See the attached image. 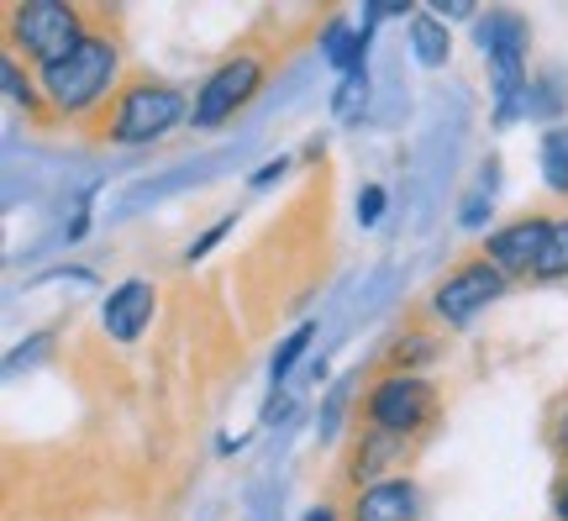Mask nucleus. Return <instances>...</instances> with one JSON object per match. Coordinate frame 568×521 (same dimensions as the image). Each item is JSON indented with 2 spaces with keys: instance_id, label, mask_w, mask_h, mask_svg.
Returning <instances> with one entry per match:
<instances>
[{
  "instance_id": "nucleus-25",
  "label": "nucleus",
  "mask_w": 568,
  "mask_h": 521,
  "mask_svg": "<svg viewBox=\"0 0 568 521\" xmlns=\"http://www.w3.org/2000/svg\"><path fill=\"white\" fill-rule=\"evenodd\" d=\"M552 517L558 521H568V469L552 480Z\"/></svg>"
},
{
  "instance_id": "nucleus-7",
  "label": "nucleus",
  "mask_w": 568,
  "mask_h": 521,
  "mask_svg": "<svg viewBox=\"0 0 568 521\" xmlns=\"http://www.w3.org/2000/svg\"><path fill=\"white\" fill-rule=\"evenodd\" d=\"M506 274L489 259H468L464 269H453L437 290H432V317L443 327H468L474 317H485L489 305L506 295Z\"/></svg>"
},
{
  "instance_id": "nucleus-8",
  "label": "nucleus",
  "mask_w": 568,
  "mask_h": 521,
  "mask_svg": "<svg viewBox=\"0 0 568 521\" xmlns=\"http://www.w3.org/2000/svg\"><path fill=\"white\" fill-rule=\"evenodd\" d=\"M548 238H552V217H516L485 238V259L495 263L506 280H531L537 263H542Z\"/></svg>"
},
{
  "instance_id": "nucleus-17",
  "label": "nucleus",
  "mask_w": 568,
  "mask_h": 521,
  "mask_svg": "<svg viewBox=\"0 0 568 521\" xmlns=\"http://www.w3.org/2000/svg\"><path fill=\"white\" fill-rule=\"evenodd\" d=\"M332 111H337V121H364V111H368V69H358V74H347V80L337 84Z\"/></svg>"
},
{
  "instance_id": "nucleus-5",
  "label": "nucleus",
  "mask_w": 568,
  "mask_h": 521,
  "mask_svg": "<svg viewBox=\"0 0 568 521\" xmlns=\"http://www.w3.org/2000/svg\"><path fill=\"white\" fill-rule=\"evenodd\" d=\"M437 421V390L422 374H379L364 395V427L395 432V438H416Z\"/></svg>"
},
{
  "instance_id": "nucleus-10",
  "label": "nucleus",
  "mask_w": 568,
  "mask_h": 521,
  "mask_svg": "<svg viewBox=\"0 0 568 521\" xmlns=\"http://www.w3.org/2000/svg\"><path fill=\"white\" fill-rule=\"evenodd\" d=\"M347 517L353 521H422V490H416V480H406V474L379 480L353 495Z\"/></svg>"
},
{
  "instance_id": "nucleus-20",
  "label": "nucleus",
  "mask_w": 568,
  "mask_h": 521,
  "mask_svg": "<svg viewBox=\"0 0 568 521\" xmlns=\"http://www.w3.org/2000/svg\"><path fill=\"white\" fill-rule=\"evenodd\" d=\"M0 80H6V90H11V101L27 106L32 117H48V101H42V90L27 74H21V63L17 59H6V69H0Z\"/></svg>"
},
{
  "instance_id": "nucleus-18",
  "label": "nucleus",
  "mask_w": 568,
  "mask_h": 521,
  "mask_svg": "<svg viewBox=\"0 0 568 521\" xmlns=\"http://www.w3.org/2000/svg\"><path fill=\"white\" fill-rule=\"evenodd\" d=\"M311 338H316V327L305 321V327H295V332H290V338L280 342V353H274V363H268V380H274V390H280V384L290 380V369L301 363V353L311 348Z\"/></svg>"
},
{
  "instance_id": "nucleus-24",
  "label": "nucleus",
  "mask_w": 568,
  "mask_h": 521,
  "mask_svg": "<svg viewBox=\"0 0 568 521\" xmlns=\"http://www.w3.org/2000/svg\"><path fill=\"white\" fill-rule=\"evenodd\" d=\"M290 174V159H268L258 174H253V190H264V184H274V180H284Z\"/></svg>"
},
{
  "instance_id": "nucleus-22",
  "label": "nucleus",
  "mask_w": 568,
  "mask_h": 521,
  "mask_svg": "<svg viewBox=\"0 0 568 521\" xmlns=\"http://www.w3.org/2000/svg\"><path fill=\"white\" fill-rule=\"evenodd\" d=\"M548 442H552V453L568 463V401L552 411V421H548Z\"/></svg>"
},
{
  "instance_id": "nucleus-1",
  "label": "nucleus",
  "mask_w": 568,
  "mask_h": 521,
  "mask_svg": "<svg viewBox=\"0 0 568 521\" xmlns=\"http://www.w3.org/2000/svg\"><path fill=\"white\" fill-rule=\"evenodd\" d=\"M116 90H122V42H116V32H105L101 21H90V32L69 59L42 69V101L63 121L74 117L90 127L111 106Z\"/></svg>"
},
{
  "instance_id": "nucleus-9",
  "label": "nucleus",
  "mask_w": 568,
  "mask_h": 521,
  "mask_svg": "<svg viewBox=\"0 0 568 521\" xmlns=\"http://www.w3.org/2000/svg\"><path fill=\"white\" fill-rule=\"evenodd\" d=\"M406 459H410V438H395V432H379V427H358L353 453H347V480L368 490L379 480H395L389 469H406Z\"/></svg>"
},
{
  "instance_id": "nucleus-13",
  "label": "nucleus",
  "mask_w": 568,
  "mask_h": 521,
  "mask_svg": "<svg viewBox=\"0 0 568 521\" xmlns=\"http://www.w3.org/2000/svg\"><path fill=\"white\" fill-rule=\"evenodd\" d=\"M495 190H500V159H485L479 174H474V184H468L464 206H458V221H464V227H485L489 206H495Z\"/></svg>"
},
{
  "instance_id": "nucleus-15",
  "label": "nucleus",
  "mask_w": 568,
  "mask_h": 521,
  "mask_svg": "<svg viewBox=\"0 0 568 521\" xmlns=\"http://www.w3.org/2000/svg\"><path fill=\"white\" fill-rule=\"evenodd\" d=\"M564 106H568L564 69H537V74H531V90H527V117H558Z\"/></svg>"
},
{
  "instance_id": "nucleus-11",
  "label": "nucleus",
  "mask_w": 568,
  "mask_h": 521,
  "mask_svg": "<svg viewBox=\"0 0 568 521\" xmlns=\"http://www.w3.org/2000/svg\"><path fill=\"white\" fill-rule=\"evenodd\" d=\"M153 305H159V290H153L148 280L116 284V290L105 295V311H101L105 332H111L116 342H138L142 332H148V321H153Z\"/></svg>"
},
{
  "instance_id": "nucleus-19",
  "label": "nucleus",
  "mask_w": 568,
  "mask_h": 521,
  "mask_svg": "<svg viewBox=\"0 0 568 521\" xmlns=\"http://www.w3.org/2000/svg\"><path fill=\"white\" fill-rule=\"evenodd\" d=\"M531 280H568V221H552V238L542 248V263Z\"/></svg>"
},
{
  "instance_id": "nucleus-4",
  "label": "nucleus",
  "mask_w": 568,
  "mask_h": 521,
  "mask_svg": "<svg viewBox=\"0 0 568 521\" xmlns=\"http://www.w3.org/2000/svg\"><path fill=\"white\" fill-rule=\"evenodd\" d=\"M84 32H90V17L74 6H59V0H27V6L6 11V42L38 69L63 63L80 48Z\"/></svg>"
},
{
  "instance_id": "nucleus-2",
  "label": "nucleus",
  "mask_w": 568,
  "mask_h": 521,
  "mask_svg": "<svg viewBox=\"0 0 568 521\" xmlns=\"http://www.w3.org/2000/svg\"><path fill=\"white\" fill-rule=\"evenodd\" d=\"M195 106L184 101L180 84L159 80V74H126L122 90L111 96L101 117L90 121V132L101 142H122V148H142V142L169 138Z\"/></svg>"
},
{
  "instance_id": "nucleus-21",
  "label": "nucleus",
  "mask_w": 568,
  "mask_h": 521,
  "mask_svg": "<svg viewBox=\"0 0 568 521\" xmlns=\"http://www.w3.org/2000/svg\"><path fill=\"white\" fill-rule=\"evenodd\" d=\"M379 211H385V190H379V184H364V190H358V221H364V227H374V221H379Z\"/></svg>"
},
{
  "instance_id": "nucleus-23",
  "label": "nucleus",
  "mask_w": 568,
  "mask_h": 521,
  "mask_svg": "<svg viewBox=\"0 0 568 521\" xmlns=\"http://www.w3.org/2000/svg\"><path fill=\"white\" fill-rule=\"evenodd\" d=\"M226 227H232V217H226V221H216V227H211V232H205V238H195V242H190V253H184V263L205 259V253H211V248H216V242L226 238Z\"/></svg>"
},
{
  "instance_id": "nucleus-26",
  "label": "nucleus",
  "mask_w": 568,
  "mask_h": 521,
  "mask_svg": "<svg viewBox=\"0 0 568 521\" xmlns=\"http://www.w3.org/2000/svg\"><path fill=\"white\" fill-rule=\"evenodd\" d=\"M305 521H343V517H337V505H316V511H305Z\"/></svg>"
},
{
  "instance_id": "nucleus-14",
  "label": "nucleus",
  "mask_w": 568,
  "mask_h": 521,
  "mask_svg": "<svg viewBox=\"0 0 568 521\" xmlns=\"http://www.w3.org/2000/svg\"><path fill=\"white\" fill-rule=\"evenodd\" d=\"M537 159H542V180L552 196H568V127H548L537 142Z\"/></svg>"
},
{
  "instance_id": "nucleus-12",
  "label": "nucleus",
  "mask_w": 568,
  "mask_h": 521,
  "mask_svg": "<svg viewBox=\"0 0 568 521\" xmlns=\"http://www.w3.org/2000/svg\"><path fill=\"white\" fill-rule=\"evenodd\" d=\"M406 32H410V53H416V63H426V69H443L447 53H453L447 21L432 17V11H416V17L406 21Z\"/></svg>"
},
{
  "instance_id": "nucleus-6",
  "label": "nucleus",
  "mask_w": 568,
  "mask_h": 521,
  "mask_svg": "<svg viewBox=\"0 0 568 521\" xmlns=\"http://www.w3.org/2000/svg\"><path fill=\"white\" fill-rule=\"evenodd\" d=\"M264 59L258 53H237V59H226L211 80L195 90V111H190V121H195V132H216V127H226V121L237 117L258 90H264Z\"/></svg>"
},
{
  "instance_id": "nucleus-3",
  "label": "nucleus",
  "mask_w": 568,
  "mask_h": 521,
  "mask_svg": "<svg viewBox=\"0 0 568 521\" xmlns=\"http://www.w3.org/2000/svg\"><path fill=\"white\" fill-rule=\"evenodd\" d=\"M474 38L485 48L489 63V90H495V127H510V121L527 111V48H531V27L527 17L516 11H489V17L474 21Z\"/></svg>"
},
{
  "instance_id": "nucleus-16",
  "label": "nucleus",
  "mask_w": 568,
  "mask_h": 521,
  "mask_svg": "<svg viewBox=\"0 0 568 521\" xmlns=\"http://www.w3.org/2000/svg\"><path fill=\"white\" fill-rule=\"evenodd\" d=\"M437 353H443V348H437L432 332H400L385 363H389V374H410V363H432Z\"/></svg>"
}]
</instances>
